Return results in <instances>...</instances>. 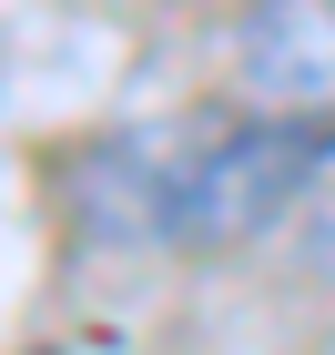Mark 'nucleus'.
Segmentation results:
<instances>
[{
  "label": "nucleus",
  "mask_w": 335,
  "mask_h": 355,
  "mask_svg": "<svg viewBox=\"0 0 335 355\" xmlns=\"http://www.w3.org/2000/svg\"><path fill=\"white\" fill-rule=\"evenodd\" d=\"M234 82L254 112H335V0H254L234 31Z\"/></svg>",
  "instance_id": "3"
},
{
  "label": "nucleus",
  "mask_w": 335,
  "mask_h": 355,
  "mask_svg": "<svg viewBox=\"0 0 335 355\" xmlns=\"http://www.w3.org/2000/svg\"><path fill=\"white\" fill-rule=\"evenodd\" d=\"M295 254H305L315 274H335V193H325V203L305 214V234H295Z\"/></svg>",
  "instance_id": "4"
},
{
  "label": "nucleus",
  "mask_w": 335,
  "mask_h": 355,
  "mask_svg": "<svg viewBox=\"0 0 335 355\" xmlns=\"http://www.w3.org/2000/svg\"><path fill=\"white\" fill-rule=\"evenodd\" d=\"M335 163V112H254V122H214L173 214L183 254H234L254 234H275L284 203H305Z\"/></svg>",
  "instance_id": "1"
},
{
  "label": "nucleus",
  "mask_w": 335,
  "mask_h": 355,
  "mask_svg": "<svg viewBox=\"0 0 335 355\" xmlns=\"http://www.w3.org/2000/svg\"><path fill=\"white\" fill-rule=\"evenodd\" d=\"M203 132H214L203 112H173V122H132V132L92 142L71 163V223L92 244H173V214H183Z\"/></svg>",
  "instance_id": "2"
}]
</instances>
